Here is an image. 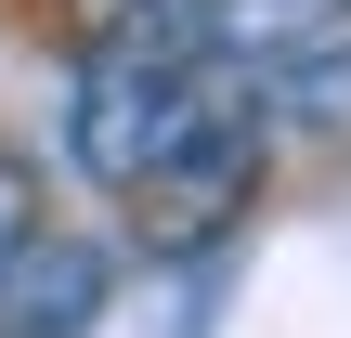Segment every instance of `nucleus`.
Returning <instances> with one entry per match:
<instances>
[{
  "label": "nucleus",
  "instance_id": "obj_1",
  "mask_svg": "<svg viewBox=\"0 0 351 338\" xmlns=\"http://www.w3.org/2000/svg\"><path fill=\"white\" fill-rule=\"evenodd\" d=\"M261 91H234V104H208V130L182 143V156H156L117 208L143 221V248H221L247 208H261Z\"/></svg>",
  "mask_w": 351,
  "mask_h": 338
},
{
  "label": "nucleus",
  "instance_id": "obj_2",
  "mask_svg": "<svg viewBox=\"0 0 351 338\" xmlns=\"http://www.w3.org/2000/svg\"><path fill=\"white\" fill-rule=\"evenodd\" d=\"M182 39H195L208 65H234V78L261 91L274 65H300V52L351 39V0H182Z\"/></svg>",
  "mask_w": 351,
  "mask_h": 338
},
{
  "label": "nucleus",
  "instance_id": "obj_3",
  "mask_svg": "<svg viewBox=\"0 0 351 338\" xmlns=\"http://www.w3.org/2000/svg\"><path fill=\"white\" fill-rule=\"evenodd\" d=\"M91 313H104V248L26 221V248L0 261V338H91Z\"/></svg>",
  "mask_w": 351,
  "mask_h": 338
},
{
  "label": "nucleus",
  "instance_id": "obj_4",
  "mask_svg": "<svg viewBox=\"0 0 351 338\" xmlns=\"http://www.w3.org/2000/svg\"><path fill=\"white\" fill-rule=\"evenodd\" d=\"M26 221H39V169H26V156L0 143V261L26 248Z\"/></svg>",
  "mask_w": 351,
  "mask_h": 338
}]
</instances>
